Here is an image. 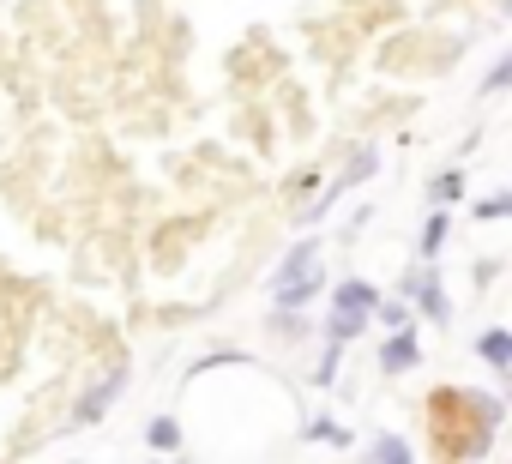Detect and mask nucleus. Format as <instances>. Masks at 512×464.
<instances>
[{"instance_id":"f257e3e1","label":"nucleus","mask_w":512,"mask_h":464,"mask_svg":"<svg viewBox=\"0 0 512 464\" xmlns=\"http://www.w3.org/2000/svg\"><path fill=\"white\" fill-rule=\"evenodd\" d=\"M314 290H320V248L302 242V248H290V260L278 266L272 302H278V308H302V302H314Z\"/></svg>"},{"instance_id":"f03ea898","label":"nucleus","mask_w":512,"mask_h":464,"mask_svg":"<svg viewBox=\"0 0 512 464\" xmlns=\"http://www.w3.org/2000/svg\"><path fill=\"white\" fill-rule=\"evenodd\" d=\"M121 392H127V368H115V374H109L103 386H91V392H85V404H79L73 428H91V422H103V410H109V404H115Z\"/></svg>"},{"instance_id":"7ed1b4c3","label":"nucleus","mask_w":512,"mask_h":464,"mask_svg":"<svg viewBox=\"0 0 512 464\" xmlns=\"http://www.w3.org/2000/svg\"><path fill=\"white\" fill-rule=\"evenodd\" d=\"M416 362H422V344H416L410 332H398V338L380 350V368H386V374H404V368H416Z\"/></svg>"},{"instance_id":"20e7f679","label":"nucleus","mask_w":512,"mask_h":464,"mask_svg":"<svg viewBox=\"0 0 512 464\" xmlns=\"http://www.w3.org/2000/svg\"><path fill=\"white\" fill-rule=\"evenodd\" d=\"M404 290H416V302H422V308H428L434 320H446V296H440V284H434V272H416V278H410Z\"/></svg>"},{"instance_id":"39448f33","label":"nucleus","mask_w":512,"mask_h":464,"mask_svg":"<svg viewBox=\"0 0 512 464\" xmlns=\"http://www.w3.org/2000/svg\"><path fill=\"white\" fill-rule=\"evenodd\" d=\"M362 326H368V314H356V308H332V338H338V344L362 338Z\"/></svg>"},{"instance_id":"423d86ee","label":"nucleus","mask_w":512,"mask_h":464,"mask_svg":"<svg viewBox=\"0 0 512 464\" xmlns=\"http://www.w3.org/2000/svg\"><path fill=\"white\" fill-rule=\"evenodd\" d=\"M338 308H356V314H374V308H380V296H374L368 284H344V290H338Z\"/></svg>"},{"instance_id":"0eeeda50","label":"nucleus","mask_w":512,"mask_h":464,"mask_svg":"<svg viewBox=\"0 0 512 464\" xmlns=\"http://www.w3.org/2000/svg\"><path fill=\"white\" fill-rule=\"evenodd\" d=\"M476 350H482V362H494V368H512V338H506V332H488Z\"/></svg>"},{"instance_id":"6e6552de","label":"nucleus","mask_w":512,"mask_h":464,"mask_svg":"<svg viewBox=\"0 0 512 464\" xmlns=\"http://www.w3.org/2000/svg\"><path fill=\"white\" fill-rule=\"evenodd\" d=\"M374 458H380V464H410V446L386 434V440H374Z\"/></svg>"},{"instance_id":"1a4fd4ad","label":"nucleus","mask_w":512,"mask_h":464,"mask_svg":"<svg viewBox=\"0 0 512 464\" xmlns=\"http://www.w3.org/2000/svg\"><path fill=\"white\" fill-rule=\"evenodd\" d=\"M458 193H464V175H458V169L434 175V199H458Z\"/></svg>"},{"instance_id":"9d476101","label":"nucleus","mask_w":512,"mask_h":464,"mask_svg":"<svg viewBox=\"0 0 512 464\" xmlns=\"http://www.w3.org/2000/svg\"><path fill=\"white\" fill-rule=\"evenodd\" d=\"M482 91H512V55H506V61H494V73L482 79Z\"/></svg>"},{"instance_id":"9b49d317","label":"nucleus","mask_w":512,"mask_h":464,"mask_svg":"<svg viewBox=\"0 0 512 464\" xmlns=\"http://www.w3.org/2000/svg\"><path fill=\"white\" fill-rule=\"evenodd\" d=\"M175 440H181V428H175L169 416H157V422H151V446H175Z\"/></svg>"},{"instance_id":"f8f14e48","label":"nucleus","mask_w":512,"mask_h":464,"mask_svg":"<svg viewBox=\"0 0 512 464\" xmlns=\"http://www.w3.org/2000/svg\"><path fill=\"white\" fill-rule=\"evenodd\" d=\"M446 229H452L446 217H428V229H422V248H428V254H434V248L446 242Z\"/></svg>"},{"instance_id":"ddd939ff","label":"nucleus","mask_w":512,"mask_h":464,"mask_svg":"<svg viewBox=\"0 0 512 464\" xmlns=\"http://www.w3.org/2000/svg\"><path fill=\"white\" fill-rule=\"evenodd\" d=\"M500 211H512V193H500V199H482V217H500Z\"/></svg>"},{"instance_id":"4468645a","label":"nucleus","mask_w":512,"mask_h":464,"mask_svg":"<svg viewBox=\"0 0 512 464\" xmlns=\"http://www.w3.org/2000/svg\"><path fill=\"white\" fill-rule=\"evenodd\" d=\"M506 13H512V0H506Z\"/></svg>"}]
</instances>
